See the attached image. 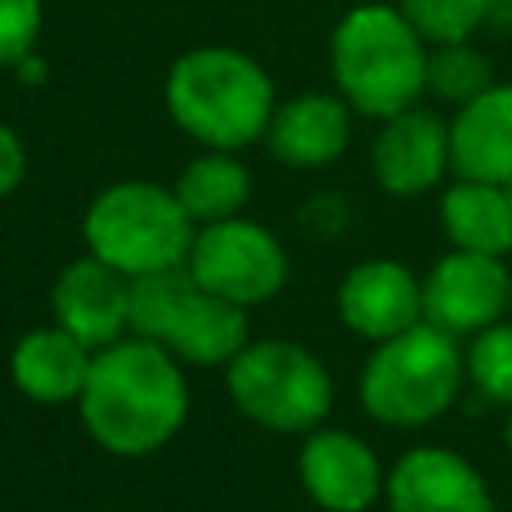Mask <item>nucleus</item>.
Segmentation results:
<instances>
[{
  "label": "nucleus",
  "mask_w": 512,
  "mask_h": 512,
  "mask_svg": "<svg viewBox=\"0 0 512 512\" xmlns=\"http://www.w3.org/2000/svg\"><path fill=\"white\" fill-rule=\"evenodd\" d=\"M352 108L340 92H296L276 104L264 132L268 152L296 172L332 168L352 144Z\"/></svg>",
  "instance_id": "15"
},
{
  "label": "nucleus",
  "mask_w": 512,
  "mask_h": 512,
  "mask_svg": "<svg viewBox=\"0 0 512 512\" xmlns=\"http://www.w3.org/2000/svg\"><path fill=\"white\" fill-rule=\"evenodd\" d=\"M84 248L128 280L184 268L196 224L176 192L156 180H116L100 188L80 220Z\"/></svg>",
  "instance_id": "5"
},
{
  "label": "nucleus",
  "mask_w": 512,
  "mask_h": 512,
  "mask_svg": "<svg viewBox=\"0 0 512 512\" xmlns=\"http://www.w3.org/2000/svg\"><path fill=\"white\" fill-rule=\"evenodd\" d=\"M488 24L512 28V0H492V20H488Z\"/></svg>",
  "instance_id": "25"
},
{
  "label": "nucleus",
  "mask_w": 512,
  "mask_h": 512,
  "mask_svg": "<svg viewBox=\"0 0 512 512\" xmlns=\"http://www.w3.org/2000/svg\"><path fill=\"white\" fill-rule=\"evenodd\" d=\"M496 84L488 56L464 40V44H436L428 48V96H436L440 104H468L480 92H488Z\"/></svg>",
  "instance_id": "20"
},
{
  "label": "nucleus",
  "mask_w": 512,
  "mask_h": 512,
  "mask_svg": "<svg viewBox=\"0 0 512 512\" xmlns=\"http://www.w3.org/2000/svg\"><path fill=\"white\" fill-rule=\"evenodd\" d=\"M224 392L244 420L280 436H308L328 424L336 400L328 364L288 336L248 340L224 368Z\"/></svg>",
  "instance_id": "6"
},
{
  "label": "nucleus",
  "mask_w": 512,
  "mask_h": 512,
  "mask_svg": "<svg viewBox=\"0 0 512 512\" xmlns=\"http://www.w3.org/2000/svg\"><path fill=\"white\" fill-rule=\"evenodd\" d=\"M504 448L512 452V408H508V416H504Z\"/></svg>",
  "instance_id": "26"
},
{
  "label": "nucleus",
  "mask_w": 512,
  "mask_h": 512,
  "mask_svg": "<svg viewBox=\"0 0 512 512\" xmlns=\"http://www.w3.org/2000/svg\"><path fill=\"white\" fill-rule=\"evenodd\" d=\"M424 320L456 340L476 336L508 316L512 268L500 256L448 248L420 280Z\"/></svg>",
  "instance_id": "9"
},
{
  "label": "nucleus",
  "mask_w": 512,
  "mask_h": 512,
  "mask_svg": "<svg viewBox=\"0 0 512 512\" xmlns=\"http://www.w3.org/2000/svg\"><path fill=\"white\" fill-rule=\"evenodd\" d=\"M184 272L212 296L240 308L268 304L288 284V252L272 228L252 216H228L200 224L184 260Z\"/></svg>",
  "instance_id": "8"
},
{
  "label": "nucleus",
  "mask_w": 512,
  "mask_h": 512,
  "mask_svg": "<svg viewBox=\"0 0 512 512\" xmlns=\"http://www.w3.org/2000/svg\"><path fill=\"white\" fill-rule=\"evenodd\" d=\"M496 512H512V508H496Z\"/></svg>",
  "instance_id": "28"
},
{
  "label": "nucleus",
  "mask_w": 512,
  "mask_h": 512,
  "mask_svg": "<svg viewBox=\"0 0 512 512\" xmlns=\"http://www.w3.org/2000/svg\"><path fill=\"white\" fill-rule=\"evenodd\" d=\"M508 192H512V188H508Z\"/></svg>",
  "instance_id": "29"
},
{
  "label": "nucleus",
  "mask_w": 512,
  "mask_h": 512,
  "mask_svg": "<svg viewBox=\"0 0 512 512\" xmlns=\"http://www.w3.org/2000/svg\"><path fill=\"white\" fill-rule=\"evenodd\" d=\"M296 476L320 512H368L384 496L388 468L364 436L320 424L300 440Z\"/></svg>",
  "instance_id": "10"
},
{
  "label": "nucleus",
  "mask_w": 512,
  "mask_h": 512,
  "mask_svg": "<svg viewBox=\"0 0 512 512\" xmlns=\"http://www.w3.org/2000/svg\"><path fill=\"white\" fill-rule=\"evenodd\" d=\"M440 224L452 248L504 260L512 252V192L504 184L456 176L440 192Z\"/></svg>",
  "instance_id": "18"
},
{
  "label": "nucleus",
  "mask_w": 512,
  "mask_h": 512,
  "mask_svg": "<svg viewBox=\"0 0 512 512\" xmlns=\"http://www.w3.org/2000/svg\"><path fill=\"white\" fill-rule=\"evenodd\" d=\"M128 296H132V280L120 276L116 268H108L104 260H96L92 252H84L72 264H64L52 284V296H48L52 324H60L84 348L100 352V348L132 336L128 332Z\"/></svg>",
  "instance_id": "14"
},
{
  "label": "nucleus",
  "mask_w": 512,
  "mask_h": 512,
  "mask_svg": "<svg viewBox=\"0 0 512 512\" xmlns=\"http://www.w3.org/2000/svg\"><path fill=\"white\" fill-rule=\"evenodd\" d=\"M396 8L428 48L464 44L492 20V0H396Z\"/></svg>",
  "instance_id": "22"
},
{
  "label": "nucleus",
  "mask_w": 512,
  "mask_h": 512,
  "mask_svg": "<svg viewBox=\"0 0 512 512\" xmlns=\"http://www.w3.org/2000/svg\"><path fill=\"white\" fill-rule=\"evenodd\" d=\"M464 384L460 340L420 320L416 328L372 344L356 380V400L384 428H424L460 400Z\"/></svg>",
  "instance_id": "4"
},
{
  "label": "nucleus",
  "mask_w": 512,
  "mask_h": 512,
  "mask_svg": "<svg viewBox=\"0 0 512 512\" xmlns=\"http://www.w3.org/2000/svg\"><path fill=\"white\" fill-rule=\"evenodd\" d=\"M128 332L168 348L180 364L228 368L248 336V308L204 292L184 268L132 280Z\"/></svg>",
  "instance_id": "7"
},
{
  "label": "nucleus",
  "mask_w": 512,
  "mask_h": 512,
  "mask_svg": "<svg viewBox=\"0 0 512 512\" xmlns=\"http://www.w3.org/2000/svg\"><path fill=\"white\" fill-rule=\"evenodd\" d=\"M388 512H496L484 472L456 448L412 444L384 476Z\"/></svg>",
  "instance_id": "11"
},
{
  "label": "nucleus",
  "mask_w": 512,
  "mask_h": 512,
  "mask_svg": "<svg viewBox=\"0 0 512 512\" xmlns=\"http://www.w3.org/2000/svg\"><path fill=\"white\" fill-rule=\"evenodd\" d=\"M464 376L484 404L512 408V320H496L492 328L468 336Z\"/></svg>",
  "instance_id": "21"
},
{
  "label": "nucleus",
  "mask_w": 512,
  "mask_h": 512,
  "mask_svg": "<svg viewBox=\"0 0 512 512\" xmlns=\"http://www.w3.org/2000/svg\"><path fill=\"white\" fill-rule=\"evenodd\" d=\"M180 208L192 216V224H216L228 216H244L252 200V172L236 152L200 148L172 184Z\"/></svg>",
  "instance_id": "19"
},
{
  "label": "nucleus",
  "mask_w": 512,
  "mask_h": 512,
  "mask_svg": "<svg viewBox=\"0 0 512 512\" xmlns=\"http://www.w3.org/2000/svg\"><path fill=\"white\" fill-rule=\"evenodd\" d=\"M368 164H372V180L380 184L384 196L416 200V196L432 192L452 172L448 120L424 104L380 120V128L372 136Z\"/></svg>",
  "instance_id": "12"
},
{
  "label": "nucleus",
  "mask_w": 512,
  "mask_h": 512,
  "mask_svg": "<svg viewBox=\"0 0 512 512\" xmlns=\"http://www.w3.org/2000/svg\"><path fill=\"white\" fill-rule=\"evenodd\" d=\"M268 68L232 44H200L172 60L164 76L168 120L200 148L240 152L264 140L276 112Z\"/></svg>",
  "instance_id": "2"
},
{
  "label": "nucleus",
  "mask_w": 512,
  "mask_h": 512,
  "mask_svg": "<svg viewBox=\"0 0 512 512\" xmlns=\"http://www.w3.org/2000/svg\"><path fill=\"white\" fill-rule=\"evenodd\" d=\"M336 312L352 336H360L368 344L392 340L424 320L420 276L392 256L360 260L340 276Z\"/></svg>",
  "instance_id": "13"
},
{
  "label": "nucleus",
  "mask_w": 512,
  "mask_h": 512,
  "mask_svg": "<svg viewBox=\"0 0 512 512\" xmlns=\"http://www.w3.org/2000/svg\"><path fill=\"white\" fill-rule=\"evenodd\" d=\"M452 172L512 188V80H496L448 120Z\"/></svg>",
  "instance_id": "17"
},
{
  "label": "nucleus",
  "mask_w": 512,
  "mask_h": 512,
  "mask_svg": "<svg viewBox=\"0 0 512 512\" xmlns=\"http://www.w3.org/2000/svg\"><path fill=\"white\" fill-rule=\"evenodd\" d=\"M328 72L356 116L388 120L428 96V44L396 4H356L328 36Z\"/></svg>",
  "instance_id": "3"
},
{
  "label": "nucleus",
  "mask_w": 512,
  "mask_h": 512,
  "mask_svg": "<svg viewBox=\"0 0 512 512\" xmlns=\"http://www.w3.org/2000/svg\"><path fill=\"white\" fill-rule=\"evenodd\" d=\"M44 32L40 0H0V68H20L36 56Z\"/></svg>",
  "instance_id": "23"
},
{
  "label": "nucleus",
  "mask_w": 512,
  "mask_h": 512,
  "mask_svg": "<svg viewBox=\"0 0 512 512\" xmlns=\"http://www.w3.org/2000/svg\"><path fill=\"white\" fill-rule=\"evenodd\" d=\"M24 172H28L24 140L16 136V128H8V124L0 120V200H8V196L24 184Z\"/></svg>",
  "instance_id": "24"
},
{
  "label": "nucleus",
  "mask_w": 512,
  "mask_h": 512,
  "mask_svg": "<svg viewBox=\"0 0 512 512\" xmlns=\"http://www.w3.org/2000/svg\"><path fill=\"white\" fill-rule=\"evenodd\" d=\"M184 364L140 336H124L92 356L88 384L76 400L80 424L108 456H152L172 444L188 420Z\"/></svg>",
  "instance_id": "1"
},
{
  "label": "nucleus",
  "mask_w": 512,
  "mask_h": 512,
  "mask_svg": "<svg viewBox=\"0 0 512 512\" xmlns=\"http://www.w3.org/2000/svg\"><path fill=\"white\" fill-rule=\"evenodd\" d=\"M92 348H84L76 336H68L60 324H40L28 328L12 352H8V376L16 384L20 396H28L32 404H76L88 372H92Z\"/></svg>",
  "instance_id": "16"
},
{
  "label": "nucleus",
  "mask_w": 512,
  "mask_h": 512,
  "mask_svg": "<svg viewBox=\"0 0 512 512\" xmlns=\"http://www.w3.org/2000/svg\"><path fill=\"white\" fill-rule=\"evenodd\" d=\"M508 320H512V292H508Z\"/></svg>",
  "instance_id": "27"
}]
</instances>
